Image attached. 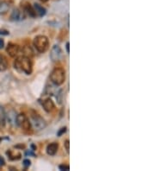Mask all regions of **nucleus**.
<instances>
[{"instance_id": "obj_24", "label": "nucleus", "mask_w": 155, "mask_h": 171, "mask_svg": "<svg viewBox=\"0 0 155 171\" xmlns=\"http://www.w3.org/2000/svg\"><path fill=\"white\" fill-rule=\"evenodd\" d=\"M41 2H43V3H45V2H47L48 0H41Z\"/></svg>"}, {"instance_id": "obj_9", "label": "nucleus", "mask_w": 155, "mask_h": 171, "mask_svg": "<svg viewBox=\"0 0 155 171\" xmlns=\"http://www.w3.org/2000/svg\"><path fill=\"white\" fill-rule=\"evenodd\" d=\"M58 148H59V144L57 143H52L47 145V153L49 156H55V154L58 151Z\"/></svg>"}, {"instance_id": "obj_18", "label": "nucleus", "mask_w": 155, "mask_h": 171, "mask_svg": "<svg viewBox=\"0 0 155 171\" xmlns=\"http://www.w3.org/2000/svg\"><path fill=\"white\" fill-rule=\"evenodd\" d=\"M66 127H63V128H61V130H60L59 132H58V136H59V137H60V136L63 134V133H65V132H66Z\"/></svg>"}, {"instance_id": "obj_25", "label": "nucleus", "mask_w": 155, "mask_h": 171, "mask_svg": "<svg viewBox=\"0 0 155 171\" xmlns=\"http://www.w3.org/2000/svg\"><path fill=\"white\" fill-rule=\"evenodd\" d=\"M0 141H1V139H0Z\"/></svg>"}, {"instance_id": "obj_20", "label": "nucleus", "mask_w": 155, "mask_h": 171, "mask_svg": "<svg viewBox=\"0 0 155 171\" xmlns=\"http://www.w3.org/2000/svg\"><path fill=\"white\" fill-rule=\"evenodd\" d=\"M0 35H9V32L7 30H5V29H0Z\"/></svg>"}, {"instance_id": "obj_17", "label": "nucleus", "mask_w": 155, "mask_h": 171, "mask_svg": "<svg viewBox=\"0 0 155 171\" xmlns=\"http://www.w3.org/2000/svg\"><path fill=\"white\" fill-rule=\"evenodd\" d=\"M59 169L60 170H69V166L68 165H59Z\"/></svg>"}, {"instance_id": "obj_22", "label": "nucleus", "mask_w": 155, "mask_h": 171, "mask_svg": "<svg viewBox=\"0 0 155 171\" xmlns=\"http://www.w3.org/2000/svg\"><path fill=\"white\" fill-rule=\"evenodd\" d=\"M4 164H5V161L2 157H0V166H3Z\"/></svg>"}, {"instance_id": "obj_11", "label": "nucleus", "mask_w": 155, "mask_h": 171, "mask_svg": "<svg viewBox=\"0 0 155 171\" xmlns=\"http://www.w3.org/2000/svg\"><path fill=\"white\" fill-rule=\"evenodd\" d=\"M11 19L12 20H16V21H18V20H22L24 18V16L22 15L21 11L19 10H14L12 14H11Z\"/></svg>"}, {"instance_id": "obj_4", "label": "nucleus", "mask_w": 155, "mask_h": 171, "mask_svg": "<svg viewBox=\"0 0 155 171\" xmlns=\"http://www.w3.org/2000/svg\"><path fill=\"white\" fill-rule=\"evenodd\" d=\"M16 123L23 130L29 131L31 130V123H30L29 119L27 118V116L23 114V113L18 114L16 117Z\"/></svg>"}, {"instance_id": "obj_3", "label": "nucleus", "mask_w": 155, "mask_h": 171, "mask_svg": "<svg viewBox=\"0 0 155 171\" xmlns=\"http://www.w3.org/2000/svg\"><path fill=\"white\" fill-rule=\"evenodd\" d=\"M50 80L56 86H60L65 82L66 80V72L61 68H56L52 71L50 74Z\"/></svg>"}, {"instance_id": "obj_6", "label": "nucleus", "mask_w": 155, "mask_h": 171, "mask_svg": "<svg viewBox=\"0 0 155 171\" xmlns=\"http://www.w3.org/2000/svg\"><path fill=\"white\" fill-rule=\"evenodd\" d=\"M62 57V50L60 47L58 45H55L52 48L50 52V58L53 61H57L61 59Z\"/></svg>"}, {"instance_id": "obj_15", "label": "nucleus", "mask_w": 155, "mask_h": 171, "mask_svg": "<svg viewBox=\"0 0 155 171\" xmlns=\"http://www.w3.org/2000/svg\"><path fill=\"white\" fill-rule=\"evenodd\" d=\"M8 68V61L5 56H0V71H5Z\"/></svg>"}, {"instance_id": "obj_5", "label": "nucleus", "mask_w": 155, "mask_h": 171, "mask_svg": "<svg viewBox=\"0 0 155 171\" xmlns=\"http://www.w3.org/2000/svg\"><path fill=\"white\" fill-rule=\"evenodd\" d=\"M31 121L33 126L36 130H41L46 127L45 120L37 113H33L31 115Z\"/></svg>"}, {"instance_id": "obj_12", "label": "nucleus", "mask_w": 155, "mask_h": 171, "mask_svg": "<svg viewBox=\"0 0 155 171\" xmlns=\"http://www.w3.org/2000/svg\"><path fill=\"white\" fill-rule=\"evenodd\" d=\"M9 9V4L6 1L0 2V14H5Z\"/></svg>"}, {"instance_id": "obj_14", "label": "nucleus", "mask_w": 155, "mask_h": 171, "mask_svg": "<svg viewBox=\"0 0 155 171\" xmlns=\"http://www.w3.org/2000/svg\"><path fill=\"white\" fill-rule=\"evenodd\" d=\"M6 122V114L3 107H0V126H5Z\"/></svg>"}, {"instance_id": "obj_16", "label": "nucleus", "mask_w": 155, "mask_h": 171, "mask_svg": "<svg viewBox=\"0 0 155 171\" xmlns=\"http://www.w3.org/2000/svg\"><path fill=\"white\" fill-rule=\"evenodd\" d=\"M64 146L67 153H69V150H70V143H69V140H66L64 143Z\"/></svg>"}, {"instance_id": "obj_10", "label": "nucleus", "mask_w": 155, "mask_h": 171, "mask_svg": "<svg viewBox=\"0 0 155 171\" xmlns=\"http://www.w3.org/2000/svg\"><path fill=\"white\" fill-rule=\"evenodd\" d=\"M33 7L36 12V15H38L39 17H43L46 15V9L43 6H41L39 4H35Z\"/></svg>"}, {"instance_id": "obj_8", "label": "nucleus", "mask_w": 155, "mask_h": 171, "mask_svg": "<svg viewBox=\"0 0 155 171\" xmlns=\"http://www.w3.org/2000/svg\"><path fill=\"white\" fill-rule=\"evenodd\" d=\"M42 107L47 112H50L55 109V103L51 99H47L42 103Z\"/></svg>"}, {"instance_id": "obj_7", "label": "nucleus", "mask_w": 155, "mask_h": 171, "mask_svg": "<svg viewBox=\"0 0 155 171\" xmlns=\"http://www.w3.org/2000/svg\"><path fill=\"white\" fill-rule=\"evenodd\" d=\"M19 50H20V48H19L18 45L14 44V43H9L8 46H7V49H6L7 53L11 57H16V56H17L19 53Z\"/></svg>"}, {"instance_id": "obj_19", "label": "nucleus", "mask_w": 155, "mask_h": 171, "mask_svg": "<svg viewBox=\"0 0 155 171\" xmlns=\"http://www.w3.org/2000/svg\"><path fill=\"white\" fill-rule=\"evenodd\" d=\"M23 163H24V166H25V168H28V167L30 166V161H29V160H28V159L24 160V161H23Z\"/></svg>"}, {"instance_id": "obj_13", "label": "nucleus", "mask_w": 155, "mask_h": 171, "mask_svg": "<svg viewBox=\"0 0 155 171\" xmlns=\"http://www.w3.org/2000/svg\"><path fill=\"white\" fill-rule=\"evenodd\" d=\"M24 10H25V11L27 12L28 14L29 15L30 17H35L37 16L36 12V10L34 9V7L31 6L29 4H27V5L24 6Z\"/></svg>"}, {"instance_id": "obj_21", "label": "nucleus", "mask_w": 155, "mask_h": 171, "mask_svg": "<svg viewBox=\"0 0 155 171\" xmlns=\"http://www.w3.org/2000/svg\"><path fill=\"white\" fill-rule=\"evenodd\" d=\"M4 46H5V42H4V40H3V39H0V49H3Z\"/></svg>"}, {"instance_id": "obj_1", "label": "nucleus", "mask_w": 155, "mask_h": 171, "mask_svg": "<svg viewBox=\"0 0 155 171\" xmlns=\"http://www.w3.org/2000/svg\"><path fill=\"white\" fill-rule=\"evenodd\" d=\"M14 67L17 71L23 72L26 74H31L33 71L32 62L27 56L17 57L14 61Z\"/></svg>"}, {"instance_id": "obj_2", "label": "nucleus", "mask_w": 155, "mask_h": 171, "mask_svg": "<svg viewBox=\"0 0 155 171\" xmlns=\"http://www.w3.org/2000/svg\"><path fill=\"white\" fill-rule=\"evenodd\" d=\"M33 44H34V46L36 48V49L39 53H44L48 49L49 41H48V38L47 37L40 35V36H37V37H35Z\"/></svg>"}, {"instance_id": "obj_23", "label": "nucleus", "mask_w": 155, "mask_h": 171, "mask_svg": "<svg viewBox=\"0 0 155 171\" xmlns=\"http://www.w3.org/2000/svg\"><path fill=\"white\" fill-rule=\"evenodd\" d=\"M66 51H67V53H69V42L66 43Z\"/></svg>"}]
</instances>
